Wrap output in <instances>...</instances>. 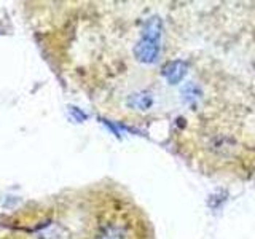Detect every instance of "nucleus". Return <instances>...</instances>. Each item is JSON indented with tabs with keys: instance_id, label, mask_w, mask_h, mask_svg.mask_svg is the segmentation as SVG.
Wrapping results in <instances>:
<instances>
[{
	"instance_id": "f03ea898",
	"label": "nucleus",
	"mask_w": 255,
	"mask_h": 239,
	"mask_svg": "<svg viewBox=\"0 0 255 239\" xmlns=\"http://www.w3.org/2000/svg\"><path fill=\"white\" fill-rule=\"evenodd\" d=\"M3 228L0 239H156L145 209L110 179L27 204Z\"/></svg>"
},
{
	"instance_id": "f257e3e1",
	"label": "nucleus",
	"mask_w": 255,
	"mask_h": 239,
	"mask_svg": "<svg viewBox=\"0 0 255 239\" xmlns=\"http://www.w3.org/2000/svg\"><path fill=\"white\" fill-rule=\"evenodd\" d=\"M37 37L101 117L206 179L255 182V0L56 2Z\"/></svg>"
}]
</instances>
